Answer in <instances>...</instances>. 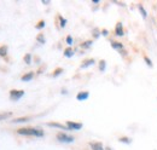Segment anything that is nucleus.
Segmentation results:
<instances>
[{"instance_id":"obj_23","label":"nucleus","mask_w":157,"mask_h":150,"mask_svg":"<svg viewBox=\"0 0 157 150\" xmlns=\"http://www.w3.org/2000/svg\"><path fill=\"white\" fill-rule=\"evenodd\" d=\"M36 40H38V42H40V44H45V41H46V40H45V35H44V34H41V33L38 34Z\"/></svg>"},{"instance_id":"obj_28","label":"nucleus","mask_w":157,"mask_h":150,"mask_svg":"<svg viewBox=\"0 0 157 150\" xmlns=\"http://www.w3.org/2000/svg\"><path fill=\"white\" fill-rule=\"evenodd\" d=\"M108 34H109V32H108V30H105V29H104V30H101V35H104V37H106Z\"/></svg>"},{"instance_id":"obj_27","label":"nucleus","mask_w":157,"mask_h":150,"mask_svg":"<svg viewBox=\"0 0 157 150\" xmlns=\"http://www.w3.org/2000/svg\"><path fill=\"white\" fill-rule=\"evenodd\" d=\"M99 35H100V32H99L98 29H93V38H94V39H97Z\"/></svg>"},{"instance_id":"obj_13","label":"nucleus","mask_w":157,"mask_h":150,"mask_svg":"<svg viewBox=\"0 0 157 150\" xmlns=\"http://www.w3.org/2000/svg\"><path fill=\"white\" fill-rule=\"evenodd\" d=\"M74 53H75V51H74L71 47H68V49H65V50H64V56L68 57V58L73 57L74 56Z\"/></svg>"},{"instance_id":"obj_10","label":"nucleus","mask_w":157,"mask_h":150,"mask_svg":"<svg viewBox=\"0 0 157 150\" xmlns=\"http://www.w3.org/2000/svg\"><path fill=\"white\" fill-rule=\"evenodd\" d=\"M90 147H91L92 150H104L103 144L99 143V142H91V143H90Z\"/></svg>"},{"instance_id":"obj_16","label":"nucleus","mask_w":157,"mask_h":150,"mask_svg":"<svg viewBox=\"0 0 157 150\" xmlns=\"http://www.w3.org/2000/svg\"><path fill=\"white\" fill-rule=\"evenodd\" d=\"M139 12L143 15V17H144V18H146V17H147V12H146V10L144 9V6H143V5H139Z\"/></svg>"},{"instance_id":"obj_11","label":"nucleus","mask_w":157,"mask_h":150,"mask_svg":"<svg viewBox=\"0 0 157 150\" xmlns=\"http://www.w3.org/2000/svg\"><path fill=\"white\" fill-rule=\"evenodd\" d=\"M28 121H30V117H27V116L17 117V119H13L12 120L13 124H24V122H28Z\"/></svg>"},{"instance_id":"obj_20","label":"nucleus","mask_w":157,"mask_h":150,"mask_svg":"<svg viewBox=\"0 0 157 150\" xmlns=\"http://www.w3.org/2000/svg\"><path fill=\"white\" fill-rule=\"evenodd\" d=\"M11 115H12V112H1V114H0V121H1V120H5V119H7V117H9V116H11Z\"/></svg>"},{"instance_id":"obj_18","label":"nucleus","mask_w":157,"mask_h":150,"mask_svg":"<svg viewBox=\"0 0 157 150\" xmlns=\"http://www.w3.org/2000/svg\"><path fill=\"white\" fill-rule=\"evenodd\" d=\"M118 142L126 143V144H131V143H132V139H129V138H127V137H121V138H118Z\"/></svg>"},{"instance_id":"obj_26","label":"nucleus","mask_w":157,"mask_h":150,"mask_svg":"<svg viewBox=\"0 0 157 150\" xmlns=\"http://www.w3.org/2000/svg\"><path fill=\"white\" fill-rule=\"evenodd\" d=\"M65 41H67V44H68V45H71V44L74 42V39L71 38V35H68V37H67V40H65Z\"/></svg>"},{"instance_id":"obj_29","label":"nucleus","mask_w":157,"mask_h":150,"mask_svg":"<svg viewBox=\"0 0 157 150\" xmlns=\"http://www.w3.org/2000/svg\"><path fill=\"white\" fill-rule=\"evenodd\" d=\"M67 92H68L67 90H62V93H63V94H65V93H67Z\"/></svg>"},{"instance_id":"obj_9","label":"nucleus","mask_w":157,"mask_h":150,"mask_svg":"<svg viewBox=\"0 0 157 150\" xmlns=\"http://www.w3.org/2000/svg\"><path fill=\"white\" fill-rule=\"evenodd\" d=\"M46 126H50V127H56V128H60V130H64V131L69 130L67 126H64V125H62V124H58V122H47V124H46Z\"/></svg>"},{"instance_id":"obj_5","label":"nucleus","mask_w":157,"mask_h":150,"mask_svg":"<svg viewBox=\"0 0 157 150\" xmlns=\"http://www.w3.org/2000/svg\"><path fill=\"white\" fill-rule=\"evenodd\" d=\"M67 127L69 128V130H76V131H78V130H81L82 128V124H80V122H74V121H67Z\"/></svg>"},{"instance_id":"obj_21","label":"nucleus","mask_w":157,"mask_h":150,"mask_svg":"<svg viewBox=\"0 0 157 150\" xmlns=\"http://www.w3.org/2000/svg\"><path fill=\"white\" fill-rule=\"evenodd\" d=\"M24 62H25V64H30L32 63V55L30 53H25L24 55Z\"/></svg>"},{"instance_id":"obj_12","label":"nucleus","mask_w":157,"mask_h":150,"mask_svg":"<svg viewBox=\"0 0 157 150\" xmlns=\"http://www.w3.org/2000/svg\"><path fill=\"white\" fill-rule=\"evenodd\" d=\"M33 77H34V73H33V72H29V73L23 75V76L21 77V80H22V81H30Z\"/></svg>"},{"instance_id":"obj_14","label":"nucleus","mask_w":157,"mask_h":150,"mask_svg":"<svg viewBox=\"0 0 157 150\" xmlns=\"http://www.w3.org/2000/svg\"><path fill=\"white\" fill-rule=\"evenodd\" d=\"M92 44H93V40H87V41H85V42L81 44V47L82 49H90L92 46Z\"/></svg>"},{"instance_id":"obj_19","label":"nucleus","mask_w":157,"mask_h":150,"mask_svg":"<svg viewBox=\"0 0 157 150\" xmlns=\"http://www.w3.org/2000/svg\"><path fill=\"white\" fill-rule=\"evenodd\" d=\"M144 61H145V63H146V65H147L149 68H152V67H154V63L151 62V59L147 56H144Z\"/></svg>"},{"instance_id":"obj_24","label":"nucleus","mask_w":157,"mask_h":150,"mask_svg":"<svg viewBox=\"0 0 157 150\" xmlns=\"http://www.w3.org/2000/svg\"><path fill=\"white\" fill-rule=\"evenodd\" d=\"M62 73H63V69H62V68H57V69L53 72L52 76H53V77H57V76H58V75H60Z\"/></svg>"},{"instance_id":"obj_22","label":"nucleus","mask_w":157,"mask_h":150,"mask_svg":"<svg viewBox=\"0 0 157 150\" xmlns=\"http://www.w3.org/2000/svg\"><path fill=\"white\" fill-rule=\"evenodd\" d=\"M59 26H60V28H64L67 26V19L62 16H59Z\"/></svg>"},{"instance_id":"obj_8","label":"nucleus","mask_w":157,"mask_h":150,"mask_svg":"<svg viewBox=\"0 0 157 150\" xmlns=\"http://www.w3.org/2000/svg\"><path fill=\"white\" fill-rule=\"evenodd\" d=\"M90 97V92L88 91H81L76 94V99L78 101H86Z\"/></svg>"},{"instance_id":"obj_7","label":"nucleus","mask_w":157,"mask_h":150,"mask_svg":"<svg viewBox=\"0 0 157 150\" xmlns=\"http://www.w3.org/2000/svg\"><path fill=\"white\" fill-rule=\"evenodd\" d=\"M96 63V61L93 59V58H88V59H85L82 63H81V69H85V68H88L90 65H93Z\"/></svg>"},{"instance_id":"obj_6","label":"nucleus","mask_w":157,"mask_h":150,"mask_svg":"<svg viewBox=\"0 0 157 150\" xmlns=\"http://www.w3.org/2000/svg\"><path fill=\"white\" fill-rule=\"evenodd\" d=\"M115 34L116 37H123L124 35V32H123V26L121 22L116 23V27H115Z\"/></svg>"},{"instance_id":"obj_2","label":"nucleus","mask_w":157,"mask_h":150,"mask_svg":"<svg viewBox=\"0 0 157 150\" xmlns=\"http://www.w3.org/2000/svg\"><path fill=\"white\" fill-rule=\"evenodd\" d=\"M57 140L62 142V143H73L75 140V138L70 134H67V133H58L57 134Z\"/></svg>"},{"instance_id":"obj_15","label":"nucleus","mask_w":157,"mask_h":150,"mask_svg":"<svg viewBox=\"0 0 157 150\" xmlns=\"http://www.w3.org/2000/svg\"><path fill=\"white\" fill-rule=\"evenodd\" d=\"M7 55V46H0V57H6Z\"/></svg>"},{"instance_id":"obj_17","label":"nucleus","mask_w":157,"mask_h":150,"mask_svg":"<svg viewBox=\"0 0 157 150\" xmlns=\"http://www.w3.org/2000/svg\"><path fill=\"white\" fill-rule=\"evenodd\" d=\"M105 68H106V62H105L104 59H101V61L99 62V70H100V72H104Z\"/></svg>"},{"instance_id":"obj_3","label":"nucleus","mask_w":157,"mask_h":150,"mask_svg":"<svg viewBox=\"0 0 157 150\" xmlns=\"http://www.w3.org/2000/svg\"><path fill=\"white\" fill-rule=\"evenodd\" d=\"M111 46H113V49H115L116 51H118L121 55L127 56V52H126V50H124V46H123L121 42H117V41H111Z\"/></svg>"},{"instance_id":"obj_25","label":"nucleus","mask_w":157,"mask_h":150,"mask_svg":"<svg viewBox=\"0 0 157 150\" xmlns=\"http://www.w3.org/2000/svg\"><path fill=\"white\" fill-rule=\"evenodd\" d=\"M45 24H46V23H45V21H42V19H41L39 23L35 26V28H36V29H42V28L45 27Z\"/></svg>"},{"instance_id":"obj_4","label":"nucleus","mask_w":157,"mask_h":150,"mask_svg":"<svg viewBox=\"0 0 157 150\" xmlns=\"http://www.w3.org/2000/svg\"><path fill=\"white\" fill-rule=\"evenodd\" d=\"M23 96H24V91H22V90H11V91H10V97H11V99L18 101Z\"/></svg>"},{"instance_id":"obj_1","label":"nucleus","mask_w":157,"mask_h":150,"mask_svg":"<svg viewBox=\"0 0 157 150\" xmlns=\"http://www.w3.org/2000/svg\"><path fill=\"white\" fill-rule=\"evenodd\" d=\"M17 133L21 136H34V137H44V131L40 128H18Z\"/></svg>"}]
</instances>
